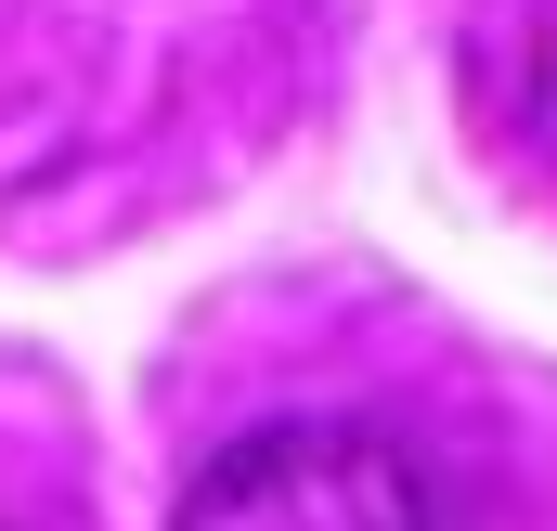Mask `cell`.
Here are the masks:
<instances>
[{
    "label": "cell",
    "mask_w": 557,
    "mask_h": 531,
    "mask_svg": "<svg viewBox=\"0 0 557 531\" xmlns=\"http://www.w3.org/2000/svg\"><path fill=\"white\" fill-rule=\"evenodd\" d=\"M169 531H441L428 467L363 415H273L221 441Z\"/></svg>",
    "instance_id": "obj_1"
}]
</instances>
